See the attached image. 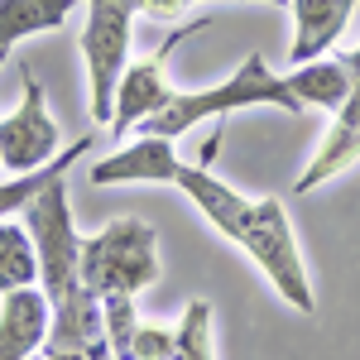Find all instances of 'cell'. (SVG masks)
<instances>
[{
	"label": "cell",
	"instance_id": "1",
	"mask_svg": "<svg viewBox=\"0 0 360 360\" xmlns=\"http://www.w3.org/2000/svg\"><path fill=\"white\" fill-rule=\"evenodd\" d=\"M245 106H283L288 115H303L307 106L293 96L288 77H274L269 63L259 53H250L226 82L207 86V91H173L164 106L154 115H144L135 130L139 135H164V139H178L188 135L193 125H202L207 115H231V111H245Z\"/></svg>",
	"mask_w": 360,
	"mask_h": 360
},
{
	"label": "cell",
	"instance_id": "2",
	"mask_svg": "<svg viewBox=\"0 0 360 360\" xmlns=\"http://www.w3.org/2000/svg\"><path fill=\"white\" fill-rule=\"evenodd\" d=\"M159 274L164 269H159L154 226L139 217H115L82 240V283L96 298H111V293L139 298L144 288L159 283Z\"/></svg>",
	"mask_w": 360,
	"mask_h": 360
},
{
	"label": "cell",
	"instance_id": "3",
	"mask_svg": "<svg viewBox=\"0 0 360 360\" xmlns=\"http://www.w3.org/2000/svg\"><path fill=\"white\" fill-rule=\"evenodd\" d=\"M63 178H53L20 212L25 231L34 236V250H39V288L49 293V303H58L68 288L82 283V240L86 236H77V226H72V207H68V183Z\"/></svg>",
	"mask_w": 360,
	"mask_h": 360
},
{
	"label": "cell",
	"instance_id": "4",
	"mask_svg": "<svg viewBox=\"0 0 360 360\" xmlns=\"http://www.w3.org/2000/svg\"><path fill=\"white\" fill-rule=\"evenodd\" d=\"M240 250L264 269V278L274 283V293L288 307H298V312H307V317L317 312L312 278H307V264H303V250H298L293 221H288V212H283L278 197H259V202H255V221H250Z\"/></svg>",
	"mask_w": 360,
	"mask_h": 360
},
{
	"label": "cell",
	"instance_id": "5",
	"mask_svg": "<svg viewBox=\"0 0 360 360\" xmlns=\"http://www.w3.org/2000/svg\"><path fill=\"white\" fill-rule=\"evenodd\" d=\"M130 25H135V10L125 0H86L82 63L91 82V115L101 125L115 120V91L130 68Z\"/></svg>",
	"mask_w": 360,
	"mask_h": 360
},
{
	"label": "cell",
	"instance_id": "6",
	"mask_svg": "<svg viewBox=\"0 0 360 360\" xmlns=\"http://www.w3.org/2000/svg\"><path fill=\"white\" fill-rule=\"evenodd\" d=\"M20 86H25V101L10 115H0V168H10V178L58 159V120L29 63H20Z\"/></svg>",
	"mask_w": 360,
	"mask_h": 360
},
{
	"label": "cell",
	"instance_id": "7",
	"mask_svg": "<svg viewBox=\"0 0 360 360\" xmlns=\"http://www.w3.org/2000/svg\"><path fill=\"white\" fill-rule=\"evenodd\" d=\"M207 29H212V20H193V25L173 29V34H168V39L149 58H139V63H130V68H125L120 91H115V120H111V135L115 139H125L139 120H144V115H154L168 96H173V86H168V77H164V72H168V58H173V49H178L183 39L207 34Z\"/></svg>",
	"mask_w": 360,
	"mask_h": 360
},
{
	"label": "cell",
	"instance_id": "8",
	"mask_svg": "<svg viewBox=\"0 0 360 360\" xmlns=\"http://www.w3.org/2000/svg\"><path fill=\"white\" fill-rule=\"evenodd\" d=\"M178 193H188L193 197V207L207 217V221L221 231L226 240H245V231H250V221H255V202H250L245 193H236L231 183H221L217 173H212V164H188L183 159V168H178V183H173Z\"/></svg>",
	"mask_w": 360,
	"mask_h": 360
},
{
	"label": "cell",
	"instance_id": "9",
	"mask_svg": "<svg viewBox=\"0 0 360 360\" xmlns=\"http://www.w3.org/2000/svg\"><path fill=\"white\" fill-rule=\"evenodd\" d=\"M178 149L164 135H135L125 139L115 154H106L101 164H91V183L111 188V183H178Z\"/></svg>",
	"mask_w": 360,
	"mask_h": 360
},
{
	"label": "cell",
	"instance_id": "10",
	"mask_svg": "<svg viewBox=\"0 0 360 360\" xmlns=\"http://www.w3.org/2000/svg\"><path fill=\"white\" fill-rule=\"evenodd\" d=\"M53 322V303L44 288H15L0 298V360H29L44 351V336Z\"/></svg>",
	"mask_w": 360,
	"mask_h": 360
},
{
	"label": "cell",
	"instance_id": "11",
	"mask_svg": "<svg viewBox=\"0 0 360 360\" xmlns=\"http://www.w3.org/2000/svg\"><path fill=\"white\" fill-rule=\"evenodd\" d=\"M356 164H360V96L351 91V96H346V106L336 111V120H332V130H327V139L317 144L312 164L298 173L293 193H312V188H322V183L341 178L346 168H356Z\"/></svg>",
	"mask_w": 360,
	"mask_h": 360
},
{
	"label": "cell",
	"instance_id": "12",
	"mask_svg": "<svg viewBox=\"0 0 360 360\" xmlns=\"http://www.w3.org/2000/svg\"><path fill=\"white\" fill-rule=\"evenodd\" d=\"M288 5H293V49H288L293 68L327 53L356 10V0H288Z\"/></svg>",
	"mask_w": 360,
	"mask_h": 360
},
{
	"label": "cell",
	"instance_id": "13",
	"mask_svg": "<svg viewBox=\"0 0 360 360\" xmlns=\"http://www.w3.org/2000/svg\"><path fill=\"white\" fill-rule=\"evenodd\" d=\"M288 86H293V96H298L303 106L341 111L346 96H351V72H346V63H336V58H312V63H303V68L288 72Z\"/></svg>",
	"mask_w": 360,
	"mask_h": 360
},
{
	"label": "cell",
	"instance_id": "14",
	"mask_svg": "<svg viewBox=\"0 0 360 360\" xmlns=\"http://www.w3.org/2000/svg\"><path fill=\"white\" fill-rule=\"evenodd\" d=\"M77 0H0V49H15L29 34L63 29Z\"/></svg>",
	"mask_w": 360,
	"mask_h": 360
},
{
	"label": "cell",
	"instance_id": "15",
	"mask_svg": "<svg viewBox=\"0 0 360 360\" xmlns=\"http://www.w3.org/2000/svg\"><path fill=\"white\" fill-rule=\"evenodd\" d=\"M86 149H91V139H77L72 149H58V159H53V164L34 168V173H15L10 183H0V221H10L15 212H25V207H29V202H34L39 193H44V188H49L53 178H63L68 168L82 159Z\"/></svg>",
	"mask_w": 360,
	"mask_h": 360
},
{
	"label": "cell",
	"instance_id": "16",
	"mask_svg": "<svg viewBox=\"0 0 360 360\" xmlns=\"http://www.w3.org/2000/svg\"><path fill=\"white\" fill-rule=\"evenodd\" d=\"M15 288H39V250L25 226L0 221V298Z\"/></svg>",
	"mask_w": 360,
	"mask_h": 360
},
{
	"label": "cell",
	"instance_id": "17",
	"mask_svg": "<svg viewBox=\"0 0 360 360\" xmlns=\"http://www.w3.org/2000/svg\"><path fill=\"white\" fill-rule=\"evenodd\" d=\"M173 360H212V303L193 298L183 322L173 327Z\"/></svg>",
	"mask_w": 360,
	"mask_h": 360
},
{
	"label": "cell",
	"instance_id": "18",
	"mask_svg": "<svg viewBox=\"0 0 360 360\" xmlns=\"http://www.w3.org/2000/svg\"><path fill=\"white\" fill-rule=\"evenodd\" d=\"M106 307V341H111V356L115 360H130V346H135V332H139V307L130 293H111L101 298Z\"/></svg>",
	"mask_w": 360,
	"mask_h": 360
},
{
	"label": "cell",
	"instance_id": "19",
	"mask_svg": "<svg viewBox=\"0 0 360 360\" xmlns=\"http://www.w3.org/2000/svg\"><path fill=\"white\" fill-rule=\"evenodd\" d=\"M173 327H154V322H139L135 346H130V360H173Z\"/></svg>",
	"mask_w": 360,
	"mask_h": 360
},
{
	"label": "cell",
	"instance_id": "20",
	"mask_svg": "<svg viewBox=\"0 0 360 360\" xmlns=\"http://www.w3.org/2000/svg\"><path fill=\"white\" fill-rule=\"evenodd\" d=\"M341 63H346V72H351V91L360 96V44H356V49H351L346 58H341Z\"/></svg>",
	"mask_w": 360,
	"mask_h": 360
},
{
	"label": "cell",
	"instance_id": "21",
	"mask_svg": "<svg viewBox=\"0 0 360 360\" xmlns=\"http://www.w3.org/2000/svg\"><path fill=\"white\" fill-rule=\"evenodd\" d=\"M183 5H188V10H193L197 0H183ZM259 5H288V0H259Z\"/></svg>",
	"mask_w": 360,
	"mask_h": 360
},
{
	"label": "cell",
	"instance_id": "22",
	"mask_svg": "<svg viewBox=\"0 0 360 360\" xmlns=\"http://www.w3.org/2000/svg\"><path fill=\"white\" fill-rule=\"evenodd\" d=\"M5 63H10V49H0V68H5Z\"/></svg>",
	"mask_w": 360,
	"mask_h": 360
}]
</instances>
